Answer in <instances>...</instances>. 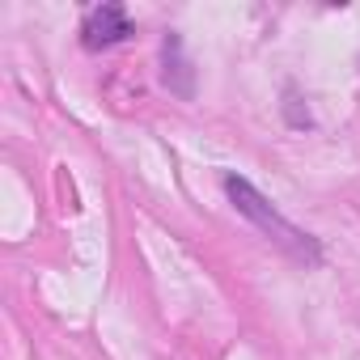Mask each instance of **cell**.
Listing matches in <instances>:
<instances>
[{"label": "cell", "instance_id": "1", "mask_svg": "<svg viewBox=\"0 0 360 360\" xmlns=\"http://www.w3.org/2000/svg\"><path fill=\"white\" fill-rule=\"evenodd\" d=\"M225 195H229V204L250 221V225H259L271 242H280L288 255H297V259H309V263H318L322 259V246L305 233V229H297L288 217H280L271 204H267V195L250 183V178H242V174H225Z\"/></svg>", "mask_w": 360, "mask_h": 360}, {"label": "cell", "instance_id": "2", "mask_svg": "<svg viewBox=\"0 0 360 360\" xmlns=\"http://www.w3.org/2000/svg\"><path fill=\"white\" fill-rule=\"evenodd\" d=\"M127 34H131V18H127L123 5H98V9H89L85 22H81V43H85L89 51H106V47L123 43Z\"/></svg>", "mask_w": 360, "mask_h": 360}, {"label": "cell", "instance_id": "3", "mask_svg": "<svg viewBox=\"0 0 360 360\" xmlns=\"http://www.w3.org/2000/svg\"><path fill=\"white\" fill-rule=\"evenodd\" d=\"M161 81L169 85V94H178V98H191V64L183 60V39L178 34H165V43H161Z\"/></svg>", "mask_w": 360, "mask_h": 360}]
</instances>
